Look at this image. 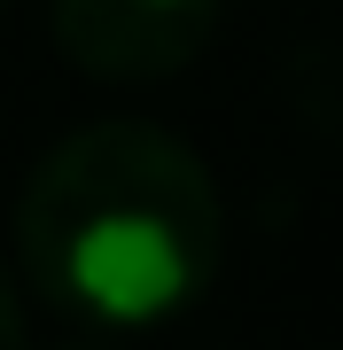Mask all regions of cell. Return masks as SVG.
Segmentation results:
<instances>
[{
	"label": "cell",
	"instance_id": "obj_1",
	"mask_svg": "<svg viewBox=\"0 0 343 350\" xmlns=\"http://www.w3.org/2000/svg\"><path fill=\"white\" fill-rule=\"evenodd\" d=\"M218 187L164 125L102 117L55 140L16 202V250L39 296L94 327H149L218 273Z\"/></svg>",
	"mask_w": 343,
	"mask_h": 350
},
{
	"label": "cell",
	"instance_id": "obj_3",
	"mask_svg": "<svg viewBox=\"0 0 343 350\" xmlns=\"http://www.w3.org/2000/svg\"><path fill=\"white\" fill-rule=\"evenodd\" d=\"M0 350H31V335H24V304H16L8 280H0Z\"/></svg>",
	"mask_w": 343,
	"mask_h": 350
},
{
	"label": "cell",
	"instance_id": "obj_2",
	"mask_svg": "<svg viewBox=\"0 0 343 350\" xmlns=\"http://www.w3.org/2000/svg\"><path fill=\"white\" fill-rule=\"evenodd\" d=\"M55 47L71 55L86 78H172L211 47L218 0H47Z\"/></svg>",
	"mask_w": 343,
	"mask_h": 350
},
{
	"label": "cell",
	"instance_id": "obj_4",
	"mask_svg": "<svg viewBox=\"0 0 343 350\" xmlns=\"http://www.w3.org/2000/svg\"><path fill=\"white\" fill-rule=\"evenodd\" d=\"M63 350H110V342H86V335H78V342H63Z\"/></svg>",
	"mask_w": 343,
	"mask_h": 350
}]
</instances>
